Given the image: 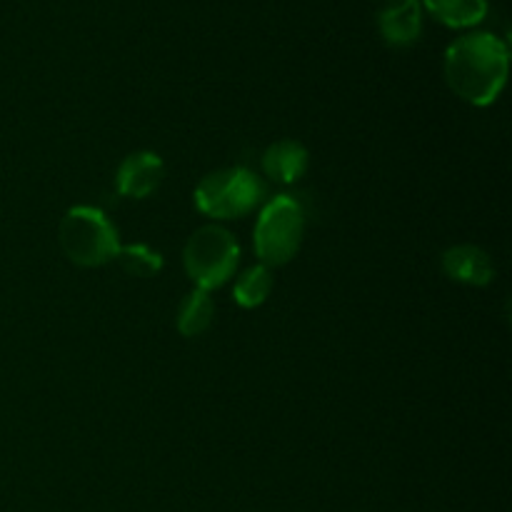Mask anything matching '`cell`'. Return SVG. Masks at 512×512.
<instances>
[{
	"label": "cell",
	"mask_w": 512,
	"mask_h": 512,
	"mask_svg": "<svg viewBox=\"0 0 512 512\" xmlns=\"http://www.w3.org/2000/svg\"><path fill=\"white\" fill-rule=\"evenodd\" d=\"M165 178V165L158 153L140 150V153L128 155L120 163L118 175H115V188L123 198L143 200L160 188Z\"/></svg>",
	"instance_id": "8992f818"
},
{
	"label": "cell",
	"mask_w": 512,
	"mask_h": 512,
	"mask_svg": "<svg viewBox=\"0 0 512 512\" xmlns=\"http://www.w3.org/2000/svg\"><path fill=\"white\" fill-rule=\"evenodd\" d=\"M420 5L448 28H473L488 15V0H420Z\"/></svg>",
	"instance_id": "30bf717a"
},
{
	"label": "cell",
	"mask_w": 512,
	"mask_h": 512,
	"mask_svg": "<svg viewBox=\"0 0 512 512\" xmlns=\"http://www.w3.org/2000/svg\"><path fill=\"white\" fill-rule=\"evenodd\" d=\"M308 163V150L298 140H278L263 153V173L280 185H290L303 178Z\"/></svg>",
	"instance_id": "9c48e42d"
},
{
	"label": "cell",
	"mask_w": 512,
	"mask_h": 512,
	"mask_svg": "<svg viewBox=\"0 0 512 512\" xmlns=\"http://www.w3.org/2000/svg\"><path fill=\"white\" fill-rule=\"evenodd\" d=\"M240 248L233 233L220 225H203L188 238L183 250V265L188 278L200 290H218L235 275Z\"/></svg>",
	"instance_id": "5b68a950"
},
{
	"label": "cell",
	"mask_w": 512,
	"mask_h": 512,
	"mask_svg": "<svg viewBox=\"0 0 512 512\" xmlns=\"http://www.w3.org/2000/svg\"><path fill=\"white\" fill-rule=\"evenodd\" d=\"M270 290H273V275H270V268L265 265H253V268L245 270L233 285V298L240 308L253 310L260 308V305L268 300Z\"/></svg>",
	"instance_id": "7c38bea8"
},
{
	"label": "cell",
	"mask_w": 512,
	"mask_h": 512,
	"mask_svg": "<svg viewBox=\"0 0 512 512\" xmlns=\"http://www.w3.org/2000/svg\"><path fill=\"white\" fill-rule=\"evenodd\" d=\"M60 248L70 263L80 268H98L115 260L120 238L103 210L93 205H75L60 220Z\"/></svg>",
	"instance_id": "7a4b0ae2"
},
{
	"label": "cell",
	"mask_w": 512,
	"mask_h": 512,
	"mask_svg": "<svg viewBox=\"0 0 512 512\" xmlns=\"http://www.w3.org/2000/svg\"><path fill=\"white\" fill-rule=\"evenodd\" d=\"M265 198V183L253 170L235 165V168L215 170L205 175L195 188V208L208 218L235 220L253 213Z\"/></svg>",
	"instance_id": "277c9868"
},
{
	"label": "cell",
	"mask_w": 512,
	"mask_h": 512,
	"mask_svg": "<svg viewBox=\"0 0 512 512\" xmlns=\"http://www.w3.org/2000/svg\"><path fill=\"white\" fill-rule=\"evenodd\" d=\"M115 263L123 268V273L133 275V278H153L163 270V255L143 243L120 245Z\"/></svg>",
	"instance_id": "4fadbf2b"
},
{
	"label": "cell",
	"mask_w": 512,
	"mask_h": 512,
	"mask_svg": "<svg viewBox=\"0 0 512 512\" xmlns=\"http://www.w3.org/2000/svg\"><path fill=\"white\" fill-rule=\"evenodd\" d=\"M440 268L450 280L473 288H485L493 283L495 268L490 255L478 245H453L440 258Z\"/></svg>",
	"instance_id": "ba28073f"
},
{
	"label": "cell",
	"mask_w": 512,
	"mask_h": 512,
	"mask_svg": "<svg viewBox=\"0 0 512 512\" xmlns=\"http://www.w3.org/2000/svg\"><path fill=\"white\" fill-rule=\"evenodd\" d=\"M510 53L493 33H468L445 50V80L460 100L470 105L495 103L508 80Z\"/></svg>",
	"instance_id": "6da1fadb"
},
{
	"label": "cell",
	"mask_w": 512,
	"mask_h": 512,
	"mask_svg": "<svg viewBox=\"0 0 512 512\" xmlns=\"http://www.w3.org/2000/svg\"><path fill=\"white\" fill-rule=\"evenodd\" d=\"M305 233V210L293 195H275L263 205L255 223L253 245L260 265L278 268L290 263L300 250Z\"/></svg>",
	"instance_id": "3957f363"
},
{
	"label": "cell",
	"mask_w": 512,
	"mask_h": 512,
	"mask_svg": "<svg viewBox=\"0 0 512 512\" xmlns=\"http://www.w3.org/2000/svg\"><path fill=\"white\" fill-rule=\"evenodd\" d=\"M378 3H390V0H378Z\"/></svg>",
	"instance_id": "5bb4252c"
},
{
	"label": "cell",
	"mask_w": 512,
	"mask_h": 512,
	"mask_svg": "<svg viewBox=\"0 0 512 512\" xmlns=\"http://www.w3.org/2000/svg\"><path fill=\"white\" fill-rule=\"evenodd\" d=\"M215 318V305L208 290H190L178 308V330L185 338H198L210 328Z\"/></svg>",
	"instance_id": "8fae6325"
},
{
	"label": "cell",
	"mask_w": 512,
	"mask_h": 512,
	"mask_svg": "<svg viewBox=\"0 0 512 512\" xmlns=\"http://www.w3.org/2000/svg\"><path fill=\"white\" fill-rule=\"evenodd\" d=\"M378 30L390 48H410L423 33L420 0H390L378 13Z\"/></svg>",
	"instance_id": "52a82bcc"
}]
</instances>
